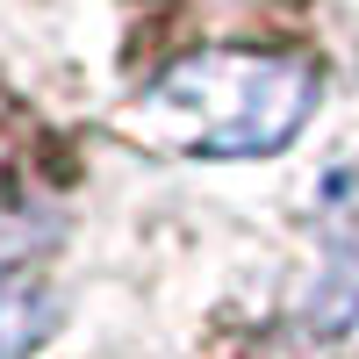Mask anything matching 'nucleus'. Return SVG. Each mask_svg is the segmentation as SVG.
Listing matches in <instances>:
<instances>
[{
	"mask_svg": "<svg viewBox=\"0 0 359 359\" xmlns=\"http://www.w3.org/2000/svg\"><path fill=\"white\" fill-rule=\"evenodd\" d=\"M316 108V72L273 50H194L137 101V130L194 158H259L294 144Z\"/></svg>",
	"mask_w": 359,
	"mask_h": 359,
	"instance_id": "f257e3e1",
	"label": "nucleus"
},
{
	"mask_svg": "<svg viewBox=\"0 0 359 359\" xmlns=\"http://www.w3.org/2000/svg\"><path fill=\"white\" fill-rule=\"evenodd\" d=\"M57 331V294L43 280L0 266V359H29L43 352V338Z\"/></svg>",
	"mask_w": 359,
	"mask_h": 359,
	"instance_id": "f03ea898",
	"label": "nucleus"
},
{
	"mask_svg": "<svg viewBox=\"0 0 359 359\" xmlns=\"http://www.w3.org/2000/svg\"><path fill=\"white\" fill-rule=\"evenodd\" d=\"M316 223L338 252L359 259V165H331V180L316 187Z\"/></svg>",
	"mask_w": 359,
	"mask_h": 359,
	"instance_id": "7ed1b4c3",
	"label": "nucleus"
}]
</instances>
